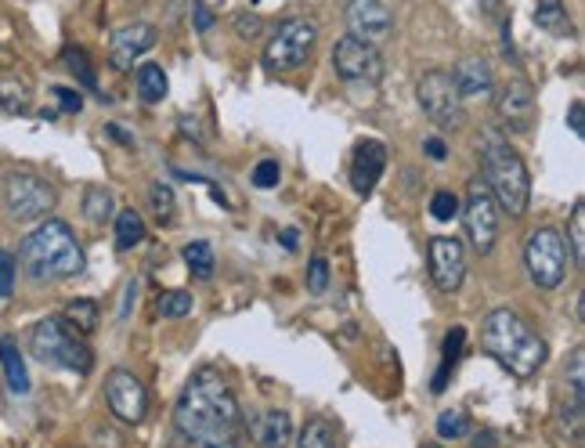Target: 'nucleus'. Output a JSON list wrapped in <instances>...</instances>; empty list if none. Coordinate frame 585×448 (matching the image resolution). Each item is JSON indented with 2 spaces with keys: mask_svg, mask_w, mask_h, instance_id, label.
I'll return each mask as SVG.
<instances>
[{
  "mask_svg": "<svg viewBox=\"0 0 585 448\" xmlns=\"http://www.w3.org/2000/svg\"><path fill=\"white\" fill-rule=\"evenodd\" d=\"M178 434L192 448H242V406L217 369H199L174 406Z\"/></svg>",
  "mask_w": 585,
  "mask_h": 448,
  "instance_id": "1",
  "label": "nucleus"
},
{
  "mask_svg": "<svg viewBox=\"0 0 585 448\" xmlns=\"http://www.w3.org/2000/svg\"><path fill=\"white\" fill-rule=\"evenodd\" d=\"M481 347L506 373L517 380H532L546 366V341L527 325L513 308H495L481 325Z\"/></svg>",
  "mask_w": 585,
  "mask_h": 448,
  "instance_id": "2",
  "label": "nucleus"
},
{
  "mask_svg": "<svg viewBox=\"0 0 585 448\" xmlns=\"http://www.w3.org/2000/svg\"><path fill=\"white\" fill-rule=\"evenodd\" d=\"M481 181L488 184L495 203L510 217H524L527 203H532V174L521 152L510 145V138L499 127L481 130Z\"/></svg>",
  "mask_w": 585,
  "mask_h": 448,
  "instance_id": "3",
  "label": "nucleus"
},
{
  "mask_svg": "<svg viewBox=\"0 0 585 448\" xmlns=\"http://www.w3.org/2000/svg\"><path fill=\"white\" fill-rule=\"evenodd\" d=\"M18 260L29 279L59 282V279H73L84 271V246L76 243L73 228L65 221H40L26 239H22Z\"/></svg>",
  "mask_w": 585,
  "mask_h": 448,
  "instance_id": "4",
  "label": "nucleus"
},
{
  "mask_svg": "<svg viewBox=\"0 0 585 448\" xmlns=\"http://www.w3.org/2000/svg\"><path fill=\"white\" fill-rule=\"evenodd\" d=\"M29 351L37 355V362L51 369H65V373H76V376H87L94 366L91 347L84 344V336L65 319H43L33 325Z\"/></svg>",
  "mask_w": 585,
  "mask_h": 448,
  "instance_id": "5",
  "label": "nucleus"
},
{
  "mask_svg": "<svg viewBox=\"0 0 585 448\" xmlns=\"http://www.w3.org/2000/svg\"><path fill=\"white\" fill-rule=\"evenodd\" d=\"M524 268L538 290H560L571 268V249L564 232L557 228H535L524 243Z\"/></svg>",
  "mask_w": 585,
  "mask_h": 448,
  "instance_id": "6",
  "label": "nucleus"
},
{
  "mask_svg": "<svg viewBox=\"0 0 585 448\" xmlns=\"http://www.w3.org/2000/svg\"><path fill=\"white\" fill-rule=\"evenodd\" d=\"M416 98L423 116L441 130H459L467 124V102L456 91V80L445 69H427L416 84Z\"/></svg>",
  "mask_w": 585,
  "mask_h": 448,
  "instance_id": "7",
  "label": "nucleus"
},
{
  "mask_svg": "<svg viewBox=\"0 0 585 448\" xmlns=\"http://www.w3.org/2000/svg\"><path fill=\"white\" fill-rule=\"evenodd\" d=\"M318 43V26L311 18H290L271 33L268 48H264V65L271 73H296L311 59Z\"/></svg>",
  "mask_w": 585,
  "mask_h": 448,
  "instance_id": "8",
  "label": "nucleus"
},
{
  "mask_svg": "<svg viewBox=\"0 0 585 448\" xmlns=\"http://www.w3.org/2000/svg\"><path fill=\"white\" fill-rule=\"evenodd\" d=\"M459 214L462 225H467V239L470 246L478 249L481 257H488L495 243H499V203L488 192L484 181H470L467 200H459Z\"/></svg>",
  "mask_w": 585,
  "mask_h": 448,
  "instance_id": "9",
  "label": "nucleus"
},
{
  "mask_svg": "<svg viewBox=\"0 0 585 448\" xmlns=\"http://www.w3.org/2000/svg\"><path fill=\"white\" fill-rule=\"evenodd\" d=\"M4 203H8V214L15 217V221H40V217H48L54 210L59 192H54L51 181L37 178V174L18 170L4 181Z\"/></svg>",
  "mask_w": 585,
  "mask_h": 448,
  "instance_id": "10",
  "label": "nucleus"
},
{
  "mask_svg": "<svg viewBox=\"0 0 585 448\" xmlns=\"http://www.w3.org/2000/svg\"><path fill=\"white\" fill-rule=\"evenodd\" d=\"M495 113H499V124L513 135H524L532 130L535 116H538V102H535V87L524 80L521 73H513L510 80L495 84Z\"/></svg>",
  "mask_w": 585,
  "mask_h": 448,
  "instance_id": "11",
  "label": "nucleus"
},
{
  "mask_svg": "<svg viewBox=\"0 0 585 448\" xmlns=\"http://www.w3.org/2000/svg\"><path fill=\"white\" fill-rule=\"evenodd\" d=\"M105 406L119 423L138 427V423L149 417V391L130 369H113V373L105 376Z\"/></svg>",
  "mask_w": 585,
  "mask_h": 448,
  "instance_id": "12",
  "label": "nucleus"
},
{
  "mask_svg": "<svg viewBox=\"0 0 585 448\" xmlns=\"http://www.w3.org/2000/svg\"><path fill=\"white\" fill-rule=\"evenodd\" d=\"M333 69L340 80L347 84H377L383 76V59L377 51V43H366L358 37H340L333 48Z\"/></svg>",
  "mask_w": 585,
  "mask_h": 448,
  "instance_id": "13",
  "label": "nucleus"
},
{
  "mask_svg": "<svg viewBox=\"0 0 585 448\" xmlns=\"http://www.w3.org/2000/svg\"><path fill=\"white\" fill-rule=\"evenodd\" d=\"M430 279L441 293H456L467 279V246L452 235H434L430 239Z\"/></svg>",
  "mask_w": 585,
  "mask_h": 448,
  "instance_id": "14",
  "label": "nucleus"
},
{
  "mask_svg": "<svg viewBox=\"0 0 585 448\" xmlns=\"http://www.w3.org/2000/svg\"><path fill=\"white\" fill-rule=\"evenodd\" d=\"M152 48H156V26H152V22H127V26L113 29V40H109V65L127 73L135 69V62Z\"/></svg>",
  "mask_w": 585,
  "mask_h": 448,
  "instance_id": "15",
  "label": "nucleus"
},
{
  "mask_svg": "<svg viewBox=\"0 0 585 448\" xmlns=\"http://www.w3.org/2000/svg\"><path fill=\"white\" fill-rule=\"evenodd\" d=\"M347 29L351 37L380 43L394 33V15L383 0H347Z\"/></svg>",
  "mask_w": 585,
  "mask_h": 448,
  "instance_id": "16",
  "label": "nucleus"
},
{
  "mask_svg": "<svg viewBox=\"0 0 585 448\" xmlns=\"http://www.w3.org/2000/svg\"><path fill=\"white\" fill-rule=\"evenodd\" d=\"M387 170V145L383 141H361L355 149V159H351V184H355L358 195H369L377 189V181Z\"/></svg>",
  "mask_w": 585,
  "mask_h": 448,
  "instance_id": "17",
  "label": "nucleus"
},
{
  "mask_svg": "<svg viewBox=\"0 0 585 448\" xmlns=\"http://www.w3.org/2000/svg\"><path fill=\"white\" fill-rule=\"evenodd\" d=\"M246 431L257 448H290L293 441V420L282 409H264L246 420Z\"/></svg>",
  "mask_w": 585,
  "mask_h": 448,
  "instance_id": "18",
  "label": "nucleus"
},
{
  "mask_svg": "<svg viewBox=\"0 0 585 448\" xmlns=\"http://www.w3.org/2000/svg\"><path fill=\"white\" fill-rule=\"evenodd\" d=\"M452 80H456V91L462 94V102H467V98H492V91H495L492 65L478 59V54L459 59L456 69H452Z\"/></svg>",
  "mask_w": 585,
  "mask_h": 448,
  "instance_id": "19",
  "label": "nucleus"
},
{
  "mask_svg": "<svg viewBox=\"0 0 585 448\" xmlns=\"http://www.w3.org/2000/svg\"><path fill=\"white\" fill-rule=\"evenodd\" d=\"M535 26L554 33V37H571V33H575V22H571L564 0H538V4H535Z\"/></svg>",
  "mask_w": 585,
  "mask_h": 448,
  "instance_id": "20",
  "label": "nucleus"
},
{
  "mask_svg": "<svg viewBox=\"0 0 585 448\" xmlns=\"http://www.w3.org/2000/svg\"><path fill=\"white\" fill-rule=\"evenodd\" d=\"M0 366H4L8 387L15 391V395H26V391H29V373H26L22 351L15 347V341H11V336H0Z\"/></svg>",
  "mask_w": 585,
  "mask_h": 448,
  "instance_id": "21",
  "label": "nucleus"
},
{
  "mask_svg": "<svg viewBox=\"0 0 585 448\" xmlns=\"http://www.w3.org/2000/svg\"><path fill=\"white\" fill-rule=\"evenodd\" d=\"M135 84H138V98L145 105H156V102H163L167 98V91H170V84H167V73L160 69V65H141L138 69V76H135Z\"/></svg>",
  "mask_w": 585,
  "mask_h": 448,
  "instance_id": "22",
  "label": "nucleus"
},
{
  "mask_svg": "<svg viewBox=\"0 0 585 448\" xmlns=\"http://www.w3.org/2000/svg\"><path fill=\"white\" fill-rule=\"evenodd\" d=\"M116 210V195L102 189V184H91V189L84 192V217L91 225H105L109 217Z\"/></svg>",
  "mask_w": 585,
  "mask_h": 448,
  "instance_id": "23",
  "label": "nucleus"
},
{
  "mask_svg": "<svg viewBox=\"0 0 585 448\" xmlns=\"http://www.w3.org/2000/svg\"><path fill=\"white\" fill-rule=\"evenodd\" d=\"M62 319L73 325L80 336H91L98 330V319H102V311H98L94 300H69L62 311Z\"/></svg>",
  "mask_w": 585,
  "mask_h": 448,
  "instance_id": "24",
  "label": "nucleus"
},
{
  "mask_svg": "<svg viewBox=\"0 0 585 448\" xmlns=\"http://www.w3.org/2000/svg\"><path fill=\"white\" fill-rule=\"evenodd\" d=\"M145 243V221L138 210H119L116 217V249H135Z\"/></svg>",
  "mask_w": 585,
  "mask_h": 448,
  "instance_id": "25",
  "label": "nucleus"
},
{
  "mask_svg": "<svg viewBox=\"0 0 585 448\" xmlns=\"http://www.w3.org/2000/svg\"><path fill=\"white\" fill-rule=\"evenodd\" d=\"M296 448H336L333 423L322 420V417H311L304 423V431L296 434Z\"/></svg>",
  "mask_w": 585,
  "mask_h": 448,
  "instance_id": "26",
  "label": "nucleus"
},
{
  "mask_svg": "<svg viewBox=\"0 0 585 448\" xmlns=\"http://www.w3.org/2000/svg\"><path fill=\"white\" fill-rule=\"evenodd\" d=\"M462 341H467V333H462L459 325L445 336V358H441V369H437V376H434V395H441V391L448 387V373H452V369H456V362H459Z\"/></svg>",
  "mask_w": 585,
  "mask_h": 448,
  "instance_id": "27",
  "label": "nucleus"
},
{
  "mask_svg": "<svg viewBox=\"0 0 585 448\" xmlns=\"http://www.w3.org/2000/svg\"><path fill=\"white\" fill-rule=\"evenodd\" d=\"M62 59H65V69H69L73 76H76V84L80 87H87V91H98V76H94V65H91V59H87V51L84 48H65L62 51Z\"/></svg>",
  "mask_w": 585,
  "mask_h": 448,
  "instance_id": "28",
  "label": "nucleus"
},
{
  "mask_svg": "<svg viewBox=\"0 0 585 448\" xmlns=\"http://www.w3.org/2000/svg\"><path fill=\"white\" fill-rule=\"evenodd\" d=\"M185 265H189L192 279H209L214 276V246L203 243V239H195V243H189L181 249Z\"/></svg>",
  "mask_w": 585,
  "mask_h": 448,
  "instance_id": "29",
  "label": "nucleus"
},
{
  "mask_svg": "<svg viewBox=\"0 0 585 448\" xmlns=\"http://www.w3.org/2000/svg\"><path fill=\"white\" fill-rule=\"evenodd\" d=\"M149 210L156 217L160 225H170L174 221V210H178V200H174V189L163 181H152L149 184Z\"/></svg>",
  "mask_w": 585,
  "mask_h": 448,
  "instance_id": "30",
  "label": "nucleus"
},
{
  "mask_svg": "<svg viewBox=\"0 0 585 448\" xmlns=\"http://www.w3.org/2000/svg\"><path fill=\"white\" fill-rule=\"evenodd\" d=\"M568 249L571 260H585V203L571 206V221H568Z\"/></svg>",
  "mask_w": 585,
  "mask_h": 448,
  "instance_id": "31",
  "label": "nucleus"
},
{
  "mask_svg": "<svg viewBox=\"0 0 585 448\" xmlns=\"http://www.w3.org/2000/svg\"><path fill=\"white\" fill-rule=\"evenodd\" d=\"M0 105H4V113L18 116L29 108V87L22 80H0Z\"/></svg>",
  "mask_w": 585,
  "mask_h": 448,
  "instance_id": "32",
  "label": "nucleus"
},
{
  "mask_svg": "<svg viewBox=\"0 0 585 448\" xmlns=\"http://www.w3.org/2000/svg\"><path fill=\"white\" fill-rule=\"evenodd\" d=\"M192 311V293L189 290H170L160 297V319H185Z\"/></svg>",
  "mask_w": 585,
  "mask_h": 448,
  "instance_id": "33",
  "label": "nucleus"
},
{
  "mask_svg": "<svg viewBox=\"0 0 585 448\" xmlns=\"http://www.w3.org/2000/svg\"><path fill=\"white\" fill-rule=\"evenodd\" d=\"M437 434L441 438H467L470 434V417L467 412H459V409H448V412H441L437 417Z\"/></svg>",
  "mask_w": 585,
  "mask_h": 448,
  "instance_id": "34",
  "label": "nucleus"
},
{
  "mask_svg": "<svg viewBox=\"0 0 585 448\" xmlns=\"http://www.w3.org/2000/svg\"><path fill=\"white\" fill-rule=\"evenodd\" d=\"M568 391H571V401H578L585 406V351L575 347V355H571V366H568Z\"/></svg>",
  "mask_w": 585,
  "mask_h": 448,
  "instance_id": "35",
  "label": "nucleus"
},
{
  "mask_svg": "<svg viewBox=\"0 0 585 448\" xmlns=\"http://www.w3.org/2000/svg\"><path fill=\"white\" fill-rule=\"evenodd\" d=\"M430 214H434V221H452V217H459V195L456 192H434V200H430Z\"/></svg>",
  "mask_w": 585,
  "mask_h": 448,
  "instance_id": "36",
  "label": "nucleus"
},
{
  "mask_svg": "<svg viewBox=\"0 0 585 448\" xmlns=\"http://www.w3.org/2000/svg\"><path fill=\"white\" fill-rule=\"evenodd\" d=\"M279 181H282V167L275 159H260L257 167H253V184H257V189H275Z\"/></svg>",
  "mask_w": 585,
  "mask_h": 448,
  "instance_id": "37",
  "label": "nucleus"
},
{
  "mask_svg": "<svg viewBox=\"0 0 585 448\" xmlns=\"http://www.w3.org/2000/svg\"><path fill=\"white\" fill-rule=\"evenodd\" d=\"M307 290H311L315 297L329 290V260L326 257H315L311 265H307Z\"/></svg>",
  "mask_w": 585,
  "mask_h": 448,
  "instance_id": "38",
  "label": "nucleus"
},
{
  "mask_svg": "<svg viewBox=\"0 0 585 448\" xmlns=\"http://www.w3.org/2000/svg\"><path fill=\"white\" fill-rule=\"evenodd\" d=\"M11 290H15V254L0 249V300H8Z\"/></svg>",
  "mask_w": 585,
  "mask_h": 448,
  "instance_id": "39",
  "label": "nucleus"
},
{
  "mask_svg": "<svg viewBox=\"0 0 585 448\" xmlns=\"http://www.w3.org/2000/svg\"><path fill=\"white\" fill-rule=\"evenodd\" d=\"M260 29H264L260 15H250V11H242V15H236V33H239L242 40H253Z\"/></svg>",
  "mask_w": 585,
  "mask_h": 448,
  "instance_id": "40",
  "label": "nucleus"
},
{
  "mask_svg": "<svg viewBox=\"0 0 585 448\" xmlns=\"http://www.w3.org/2000/svg\"><path fill=\"white\" fill-rule=\"evenodd\" d=\"M51 94L59 98L62 113H80V108H84V98L76 91H69V87H51Z\"/></svg>",
  "mask_w": 585,
  "mask_h": 448,
  "instance_id": "41",
  "label": "nucleus"
},
{
  "mask_svg": "<svg viewBox=\"0 0 585 448\" xmlns=\"http://www.w3.org/2000/svg\"><path fill=\"white\" fill-rule=\"evenodd\" d=\"M192 18H195V29L199 33L214 29V11L206 8V0H192Z\"/></svg>",
  "mask_w": 585,
  "mask_h": 448,
  "instance_id": "42",
  "label": "nucleus"
},
{
  "mask_svg": "<svg viewBox=\"0 0 585 448\" xmlns=\"http://www.w3.org/2000/svg\"><path fill=\"white\" fill-rule=\"evenodd\" d=\"M105 135H109V138H116V141H119V145H124V149H135V135H127L124 127L109 124V127H105Z\"/></svg>",
  "mask_w": 585,
  "mask_h": 448,
  "instance_id": "43",
  "label": "nucleus"
},
{
  "mask_svg": "<svg viewBox=\"0 0 585 448\" xmlns=\"http://www.w3.org/2000/svg\"><path fill=\"white\" fill-rule=\"evenodd\" d=\"M568 124H571V130H575V138H582V135H585V127H582V102H571Z\"/></svg>",
  "mask_w": 585,
  "mask_h": 448,
  "instance_id": "44",
  "label": "nucleus"
},
{
  "mask_svg": "<svg viewBox=\"0 0 585 448\" xmlns=\"http://www.w3.org/2000/svg\"><path fill=\"white\" fill-rule=\"evenodd\" d=\"M427 156H430V159H445V156H448L445 141H441V138H430V141H427Z\"/></svg>",
  "mask_w": 585,
  "mask_h": 448,
  "instance_id": "45",
  "label": "nucleus"
},
{
  "mask_svg": "<svg viewBox=\"0 0 585 448\" xmlns=\"http://www.w3.org/2000/svg\"><path fill=\"white\" fill-rule=\"evenodd\" d=\"M282 246L285 249H296V228H285V232H282Z\"/></svg>",
  "mask_w": 585,
  "mask_h": 448,
  "instance_id": "46",
  "label": "nucleus"
},
{
  "mask_svg": "<svg viewBox=\"0 0 585 448\" xmlns=\"http://www.w3.org/2000/svg\"><path fill=\"white\" fill-rule=\"evenodd\" d=\"M492 445H495L492 434H481V438H473V448H492Z\"/></svg>",
  "mask_w": 585,
  "mask_h": 448,
  "instance_id": "47",
  "label": "nucleus"
},
{
  "mask_svg": "<svg viewBox=\"0 0 585 448\" xmlns=\"http://www.w3.org/2000/svg\"><path fill=\"white\" fill-rule=\"evenodd\" d=\"M423 448H441V445H423Z\"/></svg>",
  "mask_w": 585,
  "mask_h": 448,
  "instance_id": "48",
  "label": "nucleus"
}]
</instances>
